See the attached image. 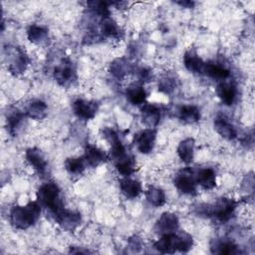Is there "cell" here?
Returning <instances> with one entry per match:
<instances>
[{
    "label": "cell",
    "instance_id": "1",
    "mask_svg": "<svg viewBox=\"0 0 255 255\" xmlns=\"http://www.w3.org/2000/svg\"><path fill=\"white\" fill-rule=\"evenodd\" d=\"M40 213L41 205L37 201L14 206L10 211V222L18 229H27L38 221Z\"/></svg>",
    "mask_w": 255,
    "mask_h": 255
},
{
    "label": "cell",
    "instance_id": "2",
    "mask_svg": "<svg viewBox=\"0 0 255 255\" xmlns=\"http://www.w3.org/2000/svg\"><path fill=\"white\" fill-rule=\"evenodd\" d=\"M38 202L46 207L52 214H55L64 207L60 195V188L54 182H47L40 186L37 192Z\"/></svg>",
    "mask_w": 255,
    "mask_h": 255
},
{
    "label": "cell",
    "instance_id": "3",
    "mask_svg": "<svg viewBox=\"0 0 255 255\" xmlns=\"http://www.w3.org/2000/svg\"><path fill=\"white\" fill-rule=\"evenodd\" d=\"M237 207V202L229 197H221L213 205H208V215L219 222L228 221Z\"/></svg>",
    "mask_w": 255,
    "mask_h": 255
},
{
    "label": "cell",
    "instance_id": "4",
    "mask_svg": "<svg viewBox=\"0 0 255 255\" xmlns=\"http://www.w3.org/2000/svg\"><path fill=\"white\" fill-rule=\"evenodd\" d=\"M174 186L183 194L193 195L196 193V179L195 173L189 167L180 169L174 176L173 179Z\"/></svg>",
    "mask_w": 255,
    "mask_h": 255
},
{
    "label": "cell",
    "instance_id": "5",
    "mask_svg": "<svg viewBox=\"0 0 255 255\" xmlns=\"http://www.w3.org/2000/svg\"><path fill=\"white\" fill-rule=\"evenodd\" d=\"M54 77L59 85L68 87L77 80V72L70 60H63L54 70Z\"/></svg>",
    "mask_w": 255,
    "mask_h": 255
},
{
    "label": "cell",
    "instance_id": "6",
    "mask_svg": "<svg viewBox=\"0 0 255 255\" xmlns=\"http://www.w3.org/2000/svg\"><path fill=\"white\" fill-rule=\"evenodd\" d=\"M56 222L65 230L72 231L81 223V214L63 207L61 210L53 214Z\"/></svg>",
    "mask_w": 255,
    "mask_h": 255
},
{
    "label": "cell",
    "instance_id": "7",
    "mask_svg": "<svg viewBox=\"0 0 255 255\" xmlns=\"http://www.w3.org/2000/svg\"><path fill=\"white\" fill-rule=\"evenodd\" d=\"M155 138H156L155 129L148 128L137 132L134 135V144L138 149V151L146 154L153 149Z\"/></svg>",
    "mask_w": 255,
    "mask_h": 255
},
{
    "label": "cell",
    "instance_id": "8",
    "mask_svg": "<svg viewBox=\"0 0 255 255\" xmlns=\"http://www.w3.org/2000/svg\"><path fill=\"white\" fill-rule=\"evenodd\" d=\"M73 111L79 119L89 121L95 118L98 112V104L94 101L78 99L73 103Z\"/></svg>",
    "mask_w": 255,
    "mask_h": 255
},
{
    "label": "cell",
    "instance_id": "9",
    "mask_svg": "<svg viewBox=\"0 0 255 255\" xmlns=\"http://www.w3.org/2000/svg\"><path fill=\"white\" fill-rule=\"evenodd\" d=\"M178 226L179 221L177 216L171 212H164L155 223V231L160 235L169 234L175 232Z\"/></svg>",
    "mask_w": 255,
    "mask_h": 255
},
{
    "label": "cell",
    "instance_id": "10",
    "mask_svg": "<svg viewBox=\"0 0 255 255\" xmlns=\"http://www.w3.org/2000/svg\"><path fill=\"white\" fill-rule=\"evenodd\" d=\"M140 115H141L142 123L151 128L158 125L161 118L160 109L156 105L147 104V103H144L142 105L140 110Z\"/></svg>",
    "mask_w": 255,
    "mask_h": 255
},
{
    "label": "cell",
    "instance_id": "11",
    "mask_svg": "<svg viewBox=\"0 0 255 255\" xmlns=\"http://www.w3.org/2000/svg\"><path fill=\"white\" fill-rule=\"evenodd\" d=\"M26 159L29 162V164L40 174L44 173L47 169V160L45 158V155L43 152L36 147H31L26 150Z\"/></svg>",
    "mask_w": 255,
    "mask_h": 255
},
{
    "label": "cell",
    "instance_id": "12",
    "mask_svg": "<svg viewBox=\"0 0 255 255\" xmlns=\"http://www.w3.org/2000/svg\"><path fill=\"white\" fill-rule=\"evenodd\" d=\"M154 248L161 253H173L178 251L177 233H169L161 235V237L154 243Z\"/></svg>",
    "mask_w": 255,
    "mask_h": 255
},
{
    "label": "cell",
    "instance_id": "13",
    "mask_svg": "<svg viewBox=\"0 0 255 255\" xmlns=\"http://www.w3.org/2000/svg\"><path fill=\"white\" fill-rule=\"evenodd\" d=\"M216 93L221 102L226 106H231L237 96L236 86L232 82H221L216 88Z\"/></svg>",
    "mask_w": 255,
    "mask_h": 255
},
{
    "label": "cell",
    "instance_id": "14",
    "mask_svg": "<svg viewBox=\"0 0 255 255\" xmlns=\"http://www.w3.org/2000/svg\"><path fill=\"white\" fill-rule=\"evenodd\" d=\"M84 159L86 163L91 167H97L101 163L108 159V155L101 148L96 145L88 144L85 149Z\"/></svg>",
    "mask_w": 255,
    "mask_h": 255
},
{
    "label": "cell",
    "instance_id": "15",
    "mask_svg": "<svg viewBox=\"0 0 255 255\" xmlns=\"http://www.w3.org/2000/svg\"><path fill=\"white\" fill-rule=\"evenodd\" d=\"M183 64L189 72L194 74H203L205 62L198 56L196 51H186L183 56Z\"/></svg>",
    "mask_w": 255,
    "mask_h": 255
},
{
    "label": "cell",
    "instance_id": "16",
    "mask_svg": "<svg viewBox=\"0 0 255 255\" xmlns=\"http://www.w3.org/2000/svg\"><path fill=\"white\" fill-rule=\"evenodd\" d=\"M215 130L226 139H234L237 136L235 127L224 116H218L214 120Z\"/></svg>",
    "mask_w": 255,
    "mask_h": 255
},
{
    "label": "cell",
    "instance_id": "17",
    "mask_svg": "<svg viewBox=\"0 0 255 255\" xmlns=\"http://www.w3.org/2000/svg\"><path fill=\"white\" fill-rule=\"evenodd\" d=\"M126 96H127L128 101L131 105H134V106L143 105L145 103V100L147 97L143 86L140 84H137V83L130 84L127 88Z\"/></svg>",
    "mask_w": 255,
    "mask_h": 255
},
{
    "label": "cell",
    "instance_id": "18",
    "mask_svg": "<svg viewBox=\"0 0 255 255\" xmlns=\"http://www.w3.org/2000/svg\"><path fill=\"white\" fill-rule=\"evenodd\" d=\"M195 179L197 185H200L206 190L212 189L216 185V174L214 170L209 167L199 169L195 173Z\"/></svg>",
    "mask_w": 255,
    "mask_h": 255
},
{
    "label": "cell",
    "instance_id": "19",
    "mask_svg": "<svg viewBox=\"0 0 255 255\" xmlns=\"http://www.w3.org/2000/svg\"><path fill=\"white\" fill-rule=\"evenodd\" d=\"M120 188L127 198H135L141 192L140 182L128 176H125L120 180Z\"/></svg>",
    "mask_w": 255,
    "mask_h": 255
},
{
    "label": "cell",
    "instance_id": "20",
    "mask_svg": "<svg viewBox=\"0 0 255 255\" xmlns=\"http://www.w3.org/2000/svg\"><path fill=\"white\" fill-rule=\"evenodd\" d=\"M28 59L25 54V52L19 48H16V50L13 53V57L9 64V71L14 75L22 74L27 67Z\"/></svg>",
    "mask_w": 255,
    "mask_h": 255
},
{
    "label": "cell",
    "instance_id": "21",
    "mask_svg": "<svg viewBox=\"0 0 255 255\" xmlns=\"http://www.w3.org/2000/svg\"><path fill=\"white\" fill-rule=\"evenodd\" d=\"M203 75H206L212 79L225 80L230 76V72L224 66L214 63V62H205Z\"/></svg>",
    "mask_w": 255,
    "mask_h": 255
},
{
    "label": "cell",
    "instance_id": "22",
    "mask_svg": "<svg viewBox=\"0 0 255 255\" xmlns=\"http://www.w3.org/2000/svg\"><path fill=\"white\" fill-rule=\"evenodd\" d=\"M24 118H25L24 114L21 113L20 111H18L17 109L13 110L12 112H9L7 114V118H6L7 119L6 120L7 129L12 135H15L18 133V131L20 130V128L23 125Z\"/></svg>",
    "mask_w": 255,
    "mask_h": 255
},
{
    "label": "cell",
    "instance_id": "23",
    "mask_svg": "<svg viewBox=\"0 0 255 255\" xmlns=\"http://www.w3.org/2000/svg\"><path fill=\"white\" fill-rule=\"evenodd\" d=\"M177 154L179 158L185 162L189 163L193 159L194 155V140L191 137L181 140L177 146Z\"/></svg>",
    "mask_w": 255,
    "mask_h": 255
},
{
    "label": "cell",
    "instance_id": "24",
    "mask_svg": "<svg viewBox=\"0 0 255 255\" xmlns=\"http://www.w3.org/2000/svg\"><path fill=\"white\" fill-rule=\"evenodd\" d=\"M26 114L29 118L36 121H40L44 119L47 115V105L40 100L32 101L27 106Z\"/></svg>",
    "mask_w": 255,
    "mask_h": 255
},
{
    "label": "cell",
    "instance_id": "25",
    "mask_svg": "<svg viewBox=\"0 0 255 255\" xmlns=\"http://www.w3.org/2000/svg\"><path fill=\"white\" fill-rule=\"evenodd\" d=\"M27 37L30 42L40 45L48 40V30L42 26L33 24L27 30Z\"/></svg>",
    "mask_w": 255,
    "mask_h": 255
},
{
    "label": "cell",
    "instance_id": "26",
    "mask_svg": "<svg viewBox=\"0 0 255 255\" xmlns=\"http://www.w3.org/2000/svg\"><path fill=\"white\" fill-rule=\"evenodd\" d=\"M179 119L185 124L197 123L200 119V112L197 107L192 105L182 106L178 112Z\"/></svg>",
    "mask_w": 255,
    "mask_h": 255
},
{
    "label": "cell",
    "instance_id": "27",
    "mask_svg": "<svg viewBox=\"0 0 255 255\" xmlns=\"http://www.w3.org/2000/svg\"><path fill=\"white\" fill-rule=\"evenodd\" d=\"M116 168L123 176H129L135 171V162L133 157L129 154L118 159L115 161Z\"/></svg>",
    "mask_w": 255,
    "mask_h": 255
},
{
    "label": "cell",
    "instance_id": "28",
    "mask_svg": "<svg viewBox=\"0 0 255 255\" xmlns=\"http://www.w3.org/2000/svg\"><path fill=\"white\" fill-rule=\"evenodd\" d=\"M211 250L216 254H237L239 252L238 246L227 239L216 240L211 246Z\"/></svg>",
    "mask_w": 255,
    "mask_h": 255
},
{
    "label": "cell",
    "instance_id": "29",
    "mask_svg": "<svg viewBox=\"0 0 255 255\" xmlns=\"http://www.w3.org/2000/svg\"><path fill=\"white\" fill-rule=\"evenodd\" d=\"M111 73L118 79L125 78L130 71L131 67L130 64L126 59H116L110 67Z\"/></svg>",
    "mask_w": 255,
    "mask_h": 255
},
{
    "label": "cell",
    "instance_id": "30",
    "mask_svg": "<svg viewBox=\"0 0 255 255\" xmlns=\"http://www.w3.org/2000/svg\"><path fill=\"white\" fill-rule=\"evenodd\" d=\"M101 30L103 35L108 37H113V38H120L122 33L117 22H115L110 16L102 19Z\"/></svg>",
    "mask_w": 255,
    "mask_h": 255
},
{
    "label": "cell",
    "instance_id": "31",
    "mask_svg": "<svg viewBox=\"0 0 255 255\" xmlns=\"http://www.w3.org/2000/svg\"><path fill=\"white\" fill-rule=\"evenodd\" d=\"M86 164L84 157H69L65 161V168L70 174L79 175L85 170Z\"/></svg>",
    "mask_w": 255,
    "mask_h": 255
},
{
    "label": "cell",
    "instance_id": "32",
    "mask_svg": "<svg viewBox=\"0 0 255 255\" xmlns=\"http://www.w3.org/2000/svg\"><path fill=\"white\" fill-rule=\"evenodd\" d=\"M145 197L151 205L156 207H159L165 203V194L163 190L155 186L148 187L145 192Z\"/></svg>",
    "mask_w": 255,
    "mask_h": 255
},
{
    "label": "cell",
    "instance_id": "33",
    "mask_svg": "<svg viewBox=\"0 0 255 255\" xmlns=\"http://www.w3.org/2000/svg\"><path fill=\"white\" fill-rule=\"evenodd\" d=\"M178 238V251L180 252H187L189 249L192 248L193 239L192 236L184 231L177 233Z\"/></svg>",
    "mask_w": 255,
    "mask_h": 255
},
{
    "label": "cell",
    "instance_id": "34",
    "mask_svg": "<svg viewBox=\"0 0 255 255\" xmlns=\"http://www.w3.org/2000/svg\"><path fill=\"white\" fill-rule=\"evenodd\" d=\"M175 87H176V80L173 76H170V75L163 76L158 83V89L165 94L171 93Z\"/></svg>",
    "mask_w": 255,
    "mask_h": 255
},
{
    "label": "cell",
    "instance_id": "35",
    "mask_svg": "<svg viewBox=\"0 0 255 255\" xmlns=\"http://www.w3.org/2000/svg\"><path fill=\"white\" fill-rule=\"evenodd\" d=\"M150 78V71L146 70V69H140L139 71V79L143 82L146 81Z\"/></svg>",
    "mask_w": 255,
    "mask_h": 255
},
{
    "label": "cell",
    "instance_id": "36",
    "mask_svg": "<svg viewBox=\"0 0 255 255\" xmlns=\"http://www.w3.org/2000/svg\"><path fill=\"white\" fill-rule=\"evenodd\" d=\"M176 3L181 5L182 7H185V8H192L193 5H194V2H192V1H179V2H176Z\"/></svg>",
    "mask_w": 255,
    "mask_h": 255
}]
</instances>
